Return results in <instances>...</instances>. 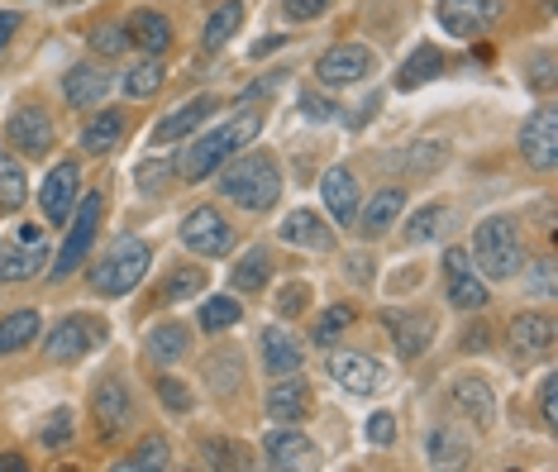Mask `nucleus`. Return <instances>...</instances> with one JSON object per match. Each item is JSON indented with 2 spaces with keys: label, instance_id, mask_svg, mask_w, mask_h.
<instances>
[{
  "label": "nucleus",
  "instance_id": "obj_54",
  "mask_svg": "<svg viewBox=\"0 0 558 472\" xmlns=\"http://www.w3.org/2000/svg\"><path fill=\"white\" fill-rule=\"evenodd\" d=\"M482 349H492V329H487V325H468L463 353H482Z\"/></svg>",
  "mask_w": 558,
  "mask_h": 472
},
{
  "label": "nucleus",
  "instance_id": "obj_56",
  "mask_svg": "<svg viewBox=\"0 0 558 472\" xmlns=\"http://www.w3.org/2000/svg\"><path fill=\"white\" fill-rule=\"evenodd\" d=\"M172 168H158V162H144V168H138V186H148V191H162L158 182L162 177H168Z\"/></svg>",
  "mask_w": 558,
  "mask_h": 472
},
{
  "label": "nucleus",
  "instance_id": "obj_11",
  "mask_svg": "<svg viewBox=\"0 0 558 472\" xmlns=\"http://www.w3.org/2000/svg\"><path fill=\"white\" fill-rule=\"evenodd\" d=\"M377 72V58H373V48H363V44H335L329 53H320V62H315V76H320L325 86H359L363 76H373Z\"/></svg>",
  "mask_w": 558,
  "mask_h": 472
},
{
  "label": "nucleus",
  "instance_id": "obj_25",
  "mask_svg": "<svg viewBox=\"0 0 558 472\" xmlns=\"http://www.w3.org/2000/svg\"><path fill=\"white\" fill-rule=\"evenodd\" d=\"M277 239L291 249H335V229H329L315 210H291L282 225H277Z\"/></svg>",
  "mask_w": 558,
  "mask_h": 472
},
{
  "label": "nucleus",
  "instance_id": "obj_47",
  "mask_svg": "<svg viewBox=\"0 0 558 472\" xmlns=\"http://www.w3.org/2000/svg\"><path fill=\"white\" fill-rule=\"evenodd\" d=\"M92 48H96V53H106V58H116V53L130 48V34H124L120 24H96V29H92Z\"/></svg>",
  "mask_w": 558,
  "mask_h": 472
},
{
  "label": "nucleus",
  "instance_id": "obj_29",
  "mask_svg": "<svg viewBox=\"0 0 558 472\" xmlns=\"http://www.w3.org/2000/svg\"><path fill=\"white\" fill-rule=\"evenodd\" d=\"M263 453H268V468H306L315 444L306 435H296V429H272L263 439Z\"/></svg>",
  "mask_w": 558,
  "mask_h": 472
},
{
  "label": "nucleus",
  "instance_id": "obj_28",
  "mask_svg": "<svg viewBox=\"0 0 558 472\" xmlns=\"http://www.w3.org/2000/svg\"><path fill=\"white\" fill-rule=\"evenodd\" d=\"M186 349H192V329H186V320H162V325H154V329L144 335V353H148V359H154L158 367L182 363Z\"/></svg>",
  "mask_w": 558,
  "mask_h": 472
},
{
  "label": "nucleus",
  "instance_id": "obj_6",
  "mask_svg": "<svg viewBox=\"0 0 558 472\" xmlns=\"http://www.w3.org/2000/svg\"><path fill=\"white\" fill-rule=\"evenodd\" d=\"M110 339V325L100 315H86V311H72L68 320H58L44 339V359L48 363H82L86 353H96L100 343Z\"/></svg>",
  "mask_w": 558,
  "mask_h": 472
},
{
  "label": "nucleus",
  "instance_id": "obj_23",
  "mask_svg": "<svg viewBox=\"0 0 558 472\" xmlns=\"http://www.w3.org/2000/svg\"><path fill=\"white\" fill-rule=\"evenodd\" d=\"M401 210H405V191L401 186H383V191H373V201H367V206H359V220H353V229H359L363 239H377V234H387V229L401 220Z\"/></svg>",
  "mask_w": 558,
  "mask_h": 472
},
{
  "label": "nucleus",
  "instance_id": "obj_34",
  "mask_svg": "<svg viewBox=\"0 0 558 472\" xmlns=\"http://www.w3.org/2000/svg\"><path fill=\"white\" fill-rule=\"evenodd\" d=\"M39 311H15V315H5L0 320V359L5 353H20V349H29V339H39Z\"/></svg>",
  "mask_w": 558,
  "mask_h": 472
},
{
  "label": "nucleus",
  "instance_id": "obj_1",
  "mask_svg": "<svg viewBox=\"0 0 558 472\" xmlns=\"http://www.w3.org/2000/svg\"><path fill=\"white\" fill-rule=\"evenodd\" d=\"M258 134H263V110H239L234 120L220 124V130L182 144V153L172 158V177H182V182H206V177L220 172V162H230L234 153L244 144H253Z\"/></svg>",
  "mask_w": 558,
  "mask_h": 472
},
{
  "label": "nucleus",
  "instance_id": "obj_55",
  "mask_svg": "<svg viewBox=\"0 0 558 472\" xmlns=\"http://www.w3.org/2000/svg\"><path fill=\"white\" fill-rule=\"evenodd\" d=\"M20 24H24V15H15V10H0V48H10V38L20 34Z\"/></svg>",
  "mask_w": 558,
  "mask_h": 472
},
{
  "label": "nucleus",
  "instance_id": "obj_12",
  "mask_svg": "<svg viewBox=\"0 0 558 472\" xmlns=\"http://www.w3.org/2000/svg\"><path fill=\"white\" fill-rule=\"evenodd\" d=\"M520 158L535 172H554L558 162V106H539L520 130Z\"/></svg>",
  "mask_w": 558,
  "mask_h": 472
},
{
  "label": "nucleus",
  "instance_id": "obj_43",
  "mask_svg": "<svg viewBox=\"0 0 558 472\" xmlns=\"http://www.w3.org/2000/svg\"><path fill=\"white\" fill-rule=\"evenodd\" d=\"M72 435H77V420H72V411H53L44 420V429H39V439H44V449H68Z\"/></svg>",
  "mask_w": 558,
  "mask_h": 472
},
{
  "label": "nucleus",
  "instance_id": "obj_57",
  "mask_svg": "<svg viewBox=\"0 0 558 472\" xmlns=\"http://www.w3.org/2000/svg\"><path fill=\"white\" fill-rule=\"evenodd\" d=\"M20 468V458L15 453H5V458H0V472H15Z\"/></svg>",
  "mask_w": 558,
  "mask_h": 472
},
{
  "label": "nucleus",
  "instance_id": "obj_49",
  "mask_svg": "<svg viewBox=\"0 0 558 472\" xmlns=\"http://www.w3.org/2000/svg\"><path fill=\"white\" fill-rule=\"evenodd\" d=\"M367 439H373L377 449H391V444H397V420H391L387 411H377L373 420H367Z\"/></svg>",
  "mask_w": 558,
  "mask_h": 472
},
{
  "label": "nucleus",
  "instance_id": "obj_22",
  "mask_svg": "<svg viewBox=\"0 0 558 472\" xmlns=\"http://www.w3.org/2000/svg\"><path fill=\"white\" fill-rule=\"evenodd\" d=\"M315 401H311V387L301 382L296 373L291 377H277V387L268 391V415L277 425H301V420H311Z\"/></svg>",
  "mask_w": 558,
  "mask_h": 472
},
{
  "label": "nucleus",
  "instance_id": "obj_46",
  "mask_svg": "<svg viewBox=\"0 0 558 472\" xmlns=\"http://www.w3.org/2000/svg\"><path fill=\"white\" fill-rule=\"evenodd\" d=\"M239 373H244V363H239V359H234V353H225V367H220V359H215V363L206 367L210 387H215V391H225V397H230V391L239 387Z\"/></svg>",
  "mask_w": 558,
  "mask_h": 472
},
{
  "label": "nucleus",
  "instance_id": "obj_35",
  "mask_svg": "<svg viewBox=\"0 0 558 472\" xmlns=\"http://www.w3.org/2000/svg\"><path fill=\"white\" fill-rule=\"evenodd\" d=\"M425 453H429V463L435 468H463L468 463V439L459 435V429H429V439H425Z\"/></svg>",
  "mask_w": 558,
  "mask_h": 472
},
{
  "label": "nucleus",
  "instance_id": "obj_26",
  "mask_svg": "<svg viewBox=\"0 0 558 472\" xmlns=\"http://www.w3.org/2000/svg\"><path fill=\"white\" fill-rule=\"evenodd\" d=\"M554 339H558V329H554V320L544 311H525V315H515L511 320V343H515V353H525V359H544V353H554Z\"/></svg>",
  "mask_w": 558,
  "mask_h": 472
},
{
  "label": "nucleus",
  "instance_id": "obj_15",
  "mask_svg": "<svg viewBox=\"0 0 558 472\" xmlns=\"http://www.w3.org/2000/svg\"><path fill=\"white\" fill-rule=\"evenodd\" d=\"M449 406H453V415H463L468 425H477V429H487L492 420H497V397H492L487 377H477V373H463L459 382H453Z\"/></svg>",
  "mask_w": 558,
  "mask_h": 472
},
{
  "label": "nucleus",
  "instance_id": "obj_8",
  "mask_svg": "<svg viewBox=\"0 0 558 472\" xmlns=\"http://www.w3.org/2000/svg\"><path fill=\"white\" fill-rule=\"evenodd\" d=\"M182 244L201 258H220V253L234 249V225L220 215V206H196L182 220Z\"/></svg>",
  "mask_w": 558,
  "mask_h": 472
},
{
  "label": "nucleus",
  "instance_id": "obj_31",
  "mask_svg": "<svg viewBox=\"0 0 558 472\" xmlns=\"http://www.w3.org/2000/svg\"><path fill=\"white\" fill-rule=\"evenodd\" d=\"M439 72H449V62H444V53L435 44H421L411 58L401 62V72H397V86L401 92H415V86H425V82H435Z\"/></svg>",
  "mask_w": 558,
  "mask_h": 472
},
{
  "label": "nucleus",
  "instance_id": "obj_32",
  "mask_svg": "<svg viewBox=\"0 0 558 472\" xmlns=\"http://www.w3.org/2000/svg\"><path fill=\"white\" fill-rule=\"evenodd\" d=\"M120 138H124V110H106L82 130V148L92 158H106V153L120 148Z\"/></svg>",
  "mask_w": 558,
  "mask_h": 472
},
{
  "label": "nucleus",
  "instance_id": "obj_52",
  "mask_svg": "<svg viewBox=\"0 0 558 472\" xmlns=\"http://www.w3.org/2000/svg\"><path fill=\"white\" fill-rule=\"evenodd\" d=\"M296 100H301V110H306V120H335V110H339V106H329V100H320L315 92H301Z\"/></svg>",
  "mask_w": 558,
  "mask_h": 472
},
{
  "label": "nucleus",
  "instance_id": "obj_3",
  "mask_svg": "<svg viewBox=\"0 0 558 472\" xmlns=\"http://www.w3.org/2000/svg\"><path fill=\"white\" fill-rule=\"evenodd\" d=\"M220 196L234 201V206L248 210V215L272 210L277 196H282V172H277V158H272V153H248V158H239L234 168L220 172Z\"/></svg>",
  "mask_w": 558,
  "mask_h": 472
},
{
  "label": "nucleus",
  "instance_id": "obj_4",
  "mask_svg": "<svg viewBox=\"0 0 558 472\" xmlns=\"http://www.w3.org/2000/svg\"><path fill=\"white\" fill-rule=\"evenodd\" d=\"M148 267H154V253H148L144 239H120V244H110L106 258L92 267V291L96 296H130L148 277Z\"/></svg>",
  "mask_w": 558,
  "mask_h": 472
},
{
  "label": "nucleus",
  "instance_id": "obj_5",
  "mask_svg": "<svg viewBox=\"0 0 558 472\" xmlns=\"http://www.w3.org/2000/svg\"><path fill=\"white\" fill-rule=\"evenodd\" d=\"M100 215H106V196H100V191H86V196L77 201V210H72V220H68V239H62V249H58V263L48 267L53 282L72 277L86 258H92L96 234H100Z\"/></svg>",
  "mask_w": 558,
  "mask_h": 472
},
{
  "label": "nucleus",
  "instance_id": "obj_40",
  "mask_svg": "<svg viewBox=\"0 0 558 472\" xmlns=\"http://www.w3.org/2000/svg\"><path fill=\"white\" fill-rule=\"evenodd\" d=\"M201 291H206V267H177L168 282H162L158 301H162V305H177V301L201 296Z\"/></svg>",
  "mask_w": 558,
  "mask_h": 472
},
{
  "label": "nucleus",
  "instance_id": "obj_53",
  "mask_svg": "<svg viewBox=\"0 0 558 472\" xmlns=\"http://www.w3.org/2000/svg\"><path fill=\"white\" fill-rule=\"evenodd\" d=\"M554 391H558L554 377H544V382H539V415H544V425H549V429L558 425V401H554Z\"/></svg>",
  "mask_w": 558,
  "mask_h": 472
},
{
  "label": "nucleus",
  "instance_id": "obj_39",
  "mask_svg": "<svg viewBox=\"0 0 558 472\" xmlns=\"http://www.w3.org/2000/svg\"><path fill=\"white\" fill-rule=\"evenodd\" d=\"M172 463V449H168V439L162 435H148V439H138L134 444V453L130 458H120V472H138V468H148V472H158V468H168Z\"/></svg>",
  "mask_w": 558,
  "mask_h": 472
},
{
  "label": "nucleus",
  "instance_id": "obj_2",
  "mask_svg": "<svg viewBox=\"0 0 558 472\" xmlns=\"http://www.w3.org/2000/svg\"><path fill=\"white\" fill-rule=\"evenodd\" d=\"M473 267L487 282H511V277H520L530 267L525 258V239H520V229L506 220V215H492V220H482L477 225V234H473Z\"/></svg>",
  "mask_w": 558,
  "mask_h": 472
},
{
  "label": "nucleus",
  "instance_id": "obj_48",
  "mask_svg": "<svg viewBox=\"0 0 558 472\" xmlns=\"http://www.w3.org/2000/svg\"><path fill=\"white\" fill-rule=\"evenodd\" d=\"M525 82L535 86V92H554V53H549V48H539V53L530 58V68H525Z\"/></svg>",
  "mask_w": 558,
  "mask_h": 472
},
{
  "label": "nucleus",
  "instance_id": "obj_36",
  "mask_svg": "<svg viewBox=\"0 0 558 472\" xmlns=\"http://www.w3.org/2000/svg\"><path fill=\"white\" fill-rule=\"evenodd\" d=\"M239 24H244V5H239V0H225V5L206 20V38H201V44H206V53H220V48L239 34Z\"/></svg>",
  "mask_w": 558,
  "mask_h": 472
},
{
  "label": "nucleus",
  "instance_id": "obj_30",
  "mask_svg": "<svg viewBox=\"0 0 558 472\" xmlns=\"http://www.w3.org/2000/svg\"><path fill=\"white\" fill-rule=\"evenodd\" d=\"M453 229V210L439 206V201H429V206H421L411 215V225H405V244L421 249V244H435V239H444Z\"/></svg>",
  "mask_w": 558,
  "mask_h": 472
},
{
  "label": "nucleus",
  "instance_id": "obj_45",
  "mask_svg": "<svg viewBox=\"0 0 558 472\" xmlns=\"http://www.w3.org/2000/svg\"><path fill=\"white\" fill-rule=\"evenodd\" d=\"M306 311H311V287L306 282H291V287L277 291V315H282V320H296V315H306Z\"/></svg>",
  "mask_w": 558,
  "mask_h": 472
},
{
  "label": "nucleus",
  "instance_id": "obj_20",
  "mask_svg": "<svg viewBox=\"0 0 558 472\" xmlns=\"http://www.w3.org/2000/svg\"><path fill=\"white\" fill-rule=\"evenodd\" d=\"M110 86H116V76H110L106 68H96V62H77V68L62 76V96H68V106H77V110L106 106Z\"/></svg>",
  "mask_w": 558,
  "mask_h": 472
},
{
  "label": "nucleus",
  "instance_id": "obj_9",
  "mask_svg": "<svg viewBox=\"0 0 558 472\" xmlns=\"http://www.w3.org/2000/svg\"><path fill=\"white\" fill-rule=\"evenodd\" d=\"M444 287H449V305L453 311H482L492 296H487V277L473 267L468 249H449L444 253Z\"/></svg>",
  "mask_w": 558,
  "mask_h": 472
},
{
  "label": "nucleus",
  "instance_id": "obj_16",
  "mask_svg": "<svg viewBox=\"0 0 558 472\" xmlns=\"http://www.w3.org/2000/svg\"><path fill=\"white\" fill-rule=\"evenodd\" d=\"M383 325L397 335V353L401 359H425V349L435 343V329H439V320L429 311H387L383 315Z\"/></svg>",
  "mask_w": 558,
  "mask_h": 472
},
{
  "label": "nucleus",
  "instance_id": "obj_14",
  "mask_svg": "<svg viewBox=\"0 0 558 472\" xmlns=\"http://www.w3.org/2000/svg\"><path fill=\"white\" fill-rule=\"evenodd\" d=\"M506 0H439V24L453 38H477L501 20Z\"/></svg>",
  "mask_w": 558,
  "mask_h": 472
},
{
  "label": "nucleus",
  "instance_id": "obj_41",
  "mask_svg": "<svg viewBox=\"0 0 558 472\" xmlns=\"http://www.w3.org/2000/svg\"><path fill=\"white\" fill-rule=\"evenodd\" d=\"M239 320H244V305H239L234 296H215L201 305V329L206 335H220V329H234Z\"/></svg>",
  "mask_w": 558,
  "mask_h": 472
},
{
  "label": "nucleus",
  "instance_id": "obj_17",
  "mask_svg": "<svg viewBox=\"0 0 558 472\" xmlns=\"http://www.w3.org/2000/svg\"><path fill=\"white\" fill-rule=\"evenodd\" d=\"M77 196H82V168L77 162H58L44 182V215L53 225H68L72 210H77Z\"/></svg>",
  "mask_w": 558,
  "mask_h": 472
},
{
  "label": "nucleus",
  "instance_id": "obj_33",
  "mask_svg": "<svg viewBox=\"0 0 558 472\" xmlns=\"http://www.w3.org/2000/svg\"><path fill=\"white\" fill-rule=\"evenodd\" d=\"M29 201V172L20 168L15 153L0 148V215H15Z\"/></svg>",
  "mask_w": 558,
  "mask_h": 472
},
{
  "label": "nucleus",
  "instance_id": "obj_18",
  "mask_svg": "<svg viewBox=\"0 0 558 472\" xmlns=\"http://www.w3.org/2000/svg\"><path fill=\"white\" fill-rule=\"evenodd\" d=\"M92 415H96V429L100 435H120L124 425L134 420V401H130V391H124V382L120 377H106L100 387L92 391Z\"/></svg>",
  "mask_w": 558,
  "mask_h": 472
},
{
  "label": "nucleus",
  "instance_id": "obj_27",
  "mask_svg": "<svg viewBox=\"0 0 558 472\" xmlns=\"http://www.w3.org/2000/svg\"><path fill=\"white\" fill-rule=\"evenodd\" d=\"M124 34H130V44L144 48L148 58H162L172 48V20L162 15V10H134Z\"/></svg>",
  "mask_w": 558,
  "mask_h": 472
},
{
  "label": "nucleus",
  "instance_id": "obj_37",
  "mask_svg": "<svg viewBox=\"0 0 558 472\" xmlns=\"http://www.w3.org/2000/svg\"><path fill=\"white\" fill-rule=\"evenodd\" d=\"M268 277H272V258H268V249H248L244 258L234 263L230 282H234V291H263V287H268Z\"/></svg>",
  "mask_w": 558,
  "mask_h": 472
},
{
  "label": "nucleus",
  "instance_id": "obj_42",
  "mask_svg": "<svg viewBox=\"0 0 558 472\" xmlns=\"http://www.w3.org/2000/svg\"><path fill=\"white\" fill-rule=\"evenodd\" d=\"M353 320H359V315H353V305H329L320 320H315V329H311V343H320V349H329V343L344 335V329H349Z\"/></svg>",
  "mask_w": 558,
  "mask_h": 472
},
{
  "label": "nucleus",
  "instance_id": "obj_19",
  "mask_svg": "<svg viewBox=\"0 0 558 472\" xmlns=\"http://www.w3.org/2000/svg\"><path fill=\"white\" fill-rule=\"evenodd\" d=\"M320 196H325V210L329 220H335L339 229H353V220H359V177H353L349 168H329L320 177Z\"/></svg>",
  "mask_w": 558,
  "mask_h": 472
},
{
  "label": "nucleus",
  "instance_id": "obj_24",
  "mask_svg": "<svg viewBox=\"0 0 558 472\" xmlns=\"http://www.w3.org/2000/svg\"><path fill=\"white\" fill-rule=\"evenodd\" d=\"M210 110H215V96H196V100H186L182 110H172L168 120H158V130H154V148L186 144L196 124H206V120H210Z\"/></svg>",
  "mask_w": 558,
  "mask_h": 472
},
{
  "label": "nucleus",
  "instance_id": "obj_50",
  "mask_svg": "<svg viewBox=\"0 0 558 472\" xmlns=\"http://www.w3.org/2000/svg\"><path fill=\"white\" fill-rule=\"evenodd\" d=\"M329 5H335V0H282V10H287V15L296 20V24H306V20H320Z\"/></svg>",
  "mask_w": 558,
  "mask_h": 472
},
{
  "label": "nucleus",
  "instance_id": "obj_7",
  "mask_svg": "<svg viewBox=\"0 0 558 472\" xmlns=\"http://www.w3.org/2000/svg\"><path fill=\"white\" fill-rule=\"evenodd\" d=\"M48 263V249H44V225H24L15 234V244L0 249V282L5 287H20V282H34Z\"/></svg>",
  "mask_w": 558,
  "mask_h": 472
},
{
  "label": "nucleus",
  "instance_id": "obj_13",
  "mask_svg": "<svg viewBox=\"0 0 558 472\" xmlns=\"http://www.w3.org/2000/svg\"><path fill=\"white\" fill-rule=\"evenodd\" d=\"M325 377H335L349 397H373L387 387V367L367 353H329L325 359Z\"/></svg>",
  "mask_w": 558,
  "mask_h": 472
},
{
  "label": "nucleus",
  "instance_id": "obj_21",
  "mask_svg": "<svg viewBox=\"0 0 558 472\" xmlns=\"http://www.w3.org/2000/svg\"><path fill=\"white\" fill-rule=\"evenodd\" d=\"M263 343V373L268 377H291V373H301V363H306V349L296 343V335H287L282 325H268L258 335Z\"/></svg>",
  "mask_w": 558,
  "mask_h": 472
},
{
  "label": "nucleus",
  "instance_id": "obj_51",
  "mask_svg": "<svg viewBox=\"0 0 558 472\" xmlns=\"http://www.w3.org/2000/svg\"><path fill=\"white\" fill-rule=\"evenodd\" d=\"M530 291H535L539 301H549V296H554V263H549V258L535 263V277H530Z\"/></svg>",
  "mask_w": 558,
  "mask_h": 472
},
{
  "label": "nucleus",
  "instance_id": "obj_44",
  "mask_svg": "<svg viewBox=\"0 0 558 472\" xmlns=\"http://www.w3.org/2000/svg\"><path fill=\"white\" fill-rule=\"evenodd\" d=\"M158 397H162V406H168L172 415H192L196 411V397H192V387H186L182 377H158Z\"/></svg>",
  "mask_w": 558,
  "mask_h": 472
},
{
  "label": "nucleus",
  "instance_id": "obj_10",
  "mask_svg": "<svg viewBox=\"0 0 558 472\" xmlns=\"http://www.w3.org/2000/svg\"><path fill=\"white\" fill-rule=\"evenodd\" d=\"M5 144L15 148V153H24V158H48V153H53V144H58L48 110H44V106H20V110L5 120Z\"/></svg>",
  "mask_w": 558,
  "mask_h": 472
},
{
  "label": "nucleus",
  "instance_id": "obj_38",
  "mask_svg": "<svg viewBox=\"0 0 558 472\" xmlns=\"http://www.w3.org/2000/svg\"><path fill=\"white\" fill-rule=\"evenodd\" d=\"M120 86H124V96H130V100H148V96H158V92H162V62H158V58L134 62V68L120 76Z\"/></svg>",
  "mask_w": 558,
  "mask_h": 472
}]
</instances>
